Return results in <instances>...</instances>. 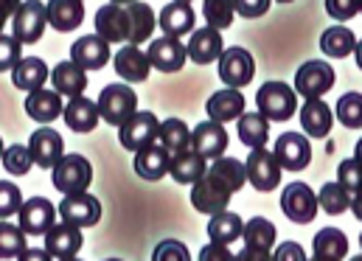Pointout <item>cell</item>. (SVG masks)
Wrapping results in <instances>:
<instances>
[{"label":"cell","mask_w":362,"mask_h":261,"mask_svg":"<svg viewBox=\"0 0 362 261\" xmlns=\"http://www.w3.org/2000/svg\"><path fill=\"white\" fill-rule=\"evenodd\" d=\"M256 107L270 121H289L298 110V93L286 82H267L256 93Z\"/></svg>","instance_id":"obj_1"},{"label":"cell","mask_w":362,"mask_h":261,"mask_svg":"<svg viewBox=\"0 0 362 261\" xmlns=\"http://www.w3.org/2000/svg\"><path fill=\"white\" fill-rule=\"evenodd\" d=\"M48 25V8L40 0H25L20 8L11 14V37L20 40L23 45H34Z\"/></svg>","instance_id":"obj_2"},{"label":"cell","mask_w":362,"mask_h":261,"mask_svg":"<svg viewBox=\"0 0 362 261\" xmlns=\"http://www.w3.org/2000/svg\"><path fill=\"white\" fill-rule=\"evenodd\" d=\"M95 104H98V112L107 124L121 127L138 110V93L129 85H107Z\"/></svg>","instance_id":"obj_3"},{"label":"cell","mask_w":362,"mask_h":261,"mask_svg":"<svg viewBox=\"0 0 362 261\" xmlns=\"http://www.w3.org/2000/svg\"><path fill=\"white\" fill-rule=\"evenodd\" d=\"M158 132H160V121L155 112H132L121 127H118V138H121V146L129 149V152H138L149 144L158 141Z\"/></svg>","instance_id":"obj_4"},{"label":"cell","mask_w":362,"mask_h":261,"mask_svg":"<svg viewBox=\"0 0 362 261\" xmlns=\"http://www.w3.org/2000/svg\"><path fill=\"white\" fill-rule=\"evenodd\" d=\"M93 182V166L82 155H62V161L54 166V188L62 194H79L88 191Z\"/></svg>","instance_id":"obj_5"},{"label":"cell","mask_w":362,"mask_h":261,"mask_svg":"<svg viewBox=\"0 0 362 261\" xmlns=\"http://www.w3.org/2000/svg\"><path fill=\"white\" fill-rule=\"evenodd\" d=\"M281 208L289 222L309 225L317 216V194L306 182H289L281 194Z\"/></svg>","instance_id":"obj_6"},{"label":"cell","mask_w":362,"mask_h":261,"mask_svg":"<svg viewBox=\"0 0 362 261\" xmlns=\"http://www.w3.org/2000/svg\"><path fill=\"white\" fill-rule=\"evenodd\" d=\"M230 197H233V191L208 172L202 174L194 182V188H191V205L199 214H219V211H225L230 205Z\"/></svg>","instance_id":"obj_7"},{"label":"cell","mask_w":362,"mask_h":261,"mask_svg":"<svg viewBox=\"0 0 362 261\" xmlns=\"http://www.w3.org/2000/svg\"><path fill=\"white\" fill-rule=\"evenodd\" d=\"M247 169V182L256 191H272L281 185V163L275 158V152L270 149H250V158L245 163Z\"/></svg>","instance_id":"obj_8"},{"label":"cell","mask_w":362,"mask_h":261,"mask_svg":"<svg viewBox=\"0 0 362 261\" xmlns=\"http://www.w3.org/2000/svg\"><path fill=\"white\" fill-rule=\"evenodd\" d=\"M219 62V79L228 87H245L256 76V62L245 48H225Z\"/></svg>","instance_id":"obj_9"},{"label":"cell","mask_w":362,"mask_h":261,"mask_svg":"<svg viewBox=\"0 0 362 261\" xmlns=\"http://www.w3.org/2000/svg\"><path fill=\"white\" fill-rule=\"evenodd\" d=\"M332 87H334V71L329 62L312 59V62L300 65V71L295 74V93L303 98H320Z\"/></svg>","instance_id":"obj_10"},{"label":"cell","mask_w":362,"mask_h":261,"mask_svg":"<svg viewBox=\"0 0 362 261\" xmlns=\"http://www.w3.org/2000/svg\"><path fill=\"white\" fill-rule=\"evenodd\" d=\"M59 216H62V222H68V225L93 228V225L101 219V202H98L95 197H90L88 191L65 194V199L59 202Z\"/></svg>","instance_id":"obj_11"},{"label":"cell","mask_w":362,"mask_h":261,"mask_svg":"<svg viewBox=\"0 0 362 261\" xmlns=\"http://www.w3.org/2000/svg\"><path fill=\"white\" fill-rule=\"evenodd\" d=\"M191 149L197 155H202L205 161H214V158L225 155V149H228V129H225V124L211 121V118L197 124L191 129Z\"/></svg>","instance_id":"obj_12"},{"label":"cell","mask_w":362,"mask_h":261,"mask_svg":"<svg viewBox=\"0 0 362 261\" xmlns=\"http://www.w3.org/2000/svg\"><path fill=\"white\" fill-rule=\"evenodd\" d=\"M275 158L281 163V169H289V172H303L309 163H312V146L303 135L298 132H284L278 135L275 141Z\"/></svg>","instance_id":"obj_13"},{"label":"cell","mask_w":362,"mask_h":261,"mask_svg":"<svg viewBox=\"0 0 362 261\" xmlns=\"http://www.w3.org/2000/svg\"><path fill=\"white\" fill-rule=\"evenodd\" d=\"M146 57H149L152 68H158L160 74H177V71H182V65L188 59V48L182 45V40L163 34L160 40H155L149 45Z\"/></svg>","instance_id":"obj_14"},{"label":"cell","mask_w":362,"mask_h":261,"mask_svg":"<svg viewBox=\"0 0 362 261\" xmlns=\"http://www.w3.org/2000/svg\"><path fill=\"white\" fill-rule=\"evenodd\" d=\"M57 219V208L45 197H31L20 205V228L28 236H45Z\"/></svg>","instance_id":"obj_15"},{"label":"cell","mask_w":362,"mask_h":261,"mask_svg":"<svg viewBox=\"0 0 362 261\" xmlns=\"http://www.w3.org/2000/svg\"><path fill=\"white\" fill-rule=\"evenodd\" d=\"M28 149H31V158H34V163L40 169H54L65 155L62 135L57 129H51V127H40L37 132H31Z\"/></svg>","instance_id":"obj_16"},{"label":"cell","mask_w":362,"mask_h":261,"mask_svg":"<svg viewBox=\"0 0 362 261\" xmlns=\"http://www.w3.org/2000/svg\"><path fill=\"white\" fill-rule=\"evenodd\" d=\"M71 59L85 68V71H101L107 62H110V42L101 37V34H88V37H79L74 45H71Z\"/></svg>","instance_id":"obj_17"},{"label":"cell","mask_w":362,"mask_h":261,"mask_svg":"<svg viewBox=\"0 0 362 261\" xmlns=\"http://www.w3.org/2000/svg\"><path fill=\"white\" fill-rule=\"evenodd\" d=\"M95 34H101L110 45L112 42H127L129 40V14H127V8L118 6V3L101 6L95 11Z\"/></svg>","instance_id":"obj_18"},{"label":"cell","mask_w":362,"mask_h":261,"mask_svg":"<svg viewBox=\"0 0 362 261\" xmlns=\"http://www.w3.org/2000/svg\"><path fill=\"white\" fill-rule=\"evenodd\" d=\"M45 250L51 259H76L82 250V231L76 225H51L45 233Z\"/></svg>","instance_id":"obj_19"},{"label":"cell","mask_w":362,"mask_h":261,"mask_svg":"<svg viewBox=\"0 0 362 261\" xmlns=\"http://www.w3.org/2000/svg\"><path fill=\"white\" fill-rule=\"evenodd\" d=\"M169 166H172V152L163 144H149L135 152V172L149 182L163 180L169 174Z\"/></svg>","instance_id":"obj_20"},{"label":"cell","mask_w":362,"mask_h":261,"mask_svg":"<svg viewBox=\"0 0 362 261\" xmlns=\"http://www.w3.org/2000/svg\"><path fill=\"white\" fill-rule=\"evenodd\" d=\"M185 48H188V59H191V62H197V65H211V62H216V59L222 57L225 42H222V37H219V28L205 25V28H199V31L191 34V42H188Z\"/></svg>","instance_id":"obj_21"},{"label":"cell","mask_w":362,"mask_h":261,"mask_svg":"<svg viewBox=\"0 0 362 261\" xmlns=\"http://www.w3.org/2000/svg\"><path fill=\"white\" fill-rule=\"evenodd\" d=\"M205 112H208L211 121H219V124L236 121L245 112V95L239 93V87H225V90H219L208 98Z\"/></svg>","instance_id":"obj_22"},{"label":"cell","mask_w":362,"mask_h":261,"mask_svg":"<svg viewBox=\"0 0 362 261\" xmlns=\"http://www.w3.org/2000/svg\"><path fill=\"white\" fill-rule=\"evenodd\" d=\"M149 71H152V62L149 57L138 48V45H127L115 54V74L124 79V82H146L149 79Z\"/></svg>","instance_id":"obj_23"},{"label":"cell","mask_w":362,"mask_h":261,"mask_svg":"<svg viewBox=\"0 0 362 261\" xmlns=\"http://www.w3.org/2000/svg\"><path fill=\"white\" fill-rule=\"evenodd\" d=\"M332 124H334V115H332V107L320 98H306V104L300 107V127L306 135L312 138H326L332 132Z\"/></svg>","instance_id":"obj_24"},{"label":"cell","mask_w":362,"mask_h":261,"mask_svg":"<svg viewBox=\"0 0 362 261\" xmlns=\"http://www.w3.org/2000/svg\"><path fill=\"white\" fill-rule=\"evenodd\" d=\"M62 95L57 90H45V87H37L25 95V112L40 121V124H51L54 118L62 115Z\"/></svg>","instance_id":"obj_25"},{"label":"cell","mask_w":362,"mask_h":261,"mask_svg":"<svg viewBox=\"0 0 362 261\" xmlns=\"http://www.w3.org/2000/svg\"><path fill=\"white\" fill-rule=\"evenodd\" d=\"M62 118H65L68 129H74V132H93L101 121V112H98V104H93L90 98L74 95L68 101V107L62 110Z\"/></svg>","instance_id":"obj_26"},{"label":"cell","mask_w":362,"mask_h":261,"mask_svg":"<svg viewBox=\"0 0 362 261\" xmlns=\"http://www.w3.org/2000/svg\"><path fill=\"white\" fill-rule=\"evenodd\" d=\"M158 25H160V31H163L166 37H177V40H182L185 34L194 31V8H191L188 3L175 0V3H169V6L160 8Z\"/></svg>","instance_id":"obj_27"},{"label":"cell","mask_w":362,"mask_h":261,"mask_svg":"<svg viewBox=\"0 0 362 261\" xmlns=\"http://www.w3.org/2000/svg\"><path fill=\"white\" fill-rule=\"evenodd\" d=\"M51 85H54V90H57L59 95L74 98V95H82V93H85V87H88V74H85V68H79L74 59H68V62H59V65L51 71Z\"/></svg>","instance_id":"obj_28"},{"label":"cell","mask_w":362,"mask_h":261,"mask_svg":"<svg viewBox=\"0 0 362 261\" xmlns=\"http://www.w3.org/2000/svg\"><path fill=\"white\" fill-rule=\"evenodd\" d=\"M48 25L57 31H74L85 20V3L82 0H48Z\"/></svg>","instance_id":"obj_29"},{"label":"cell","mask_w":362,"mask_h":261,"mask_svg":"<svg viewBox=\"0 0 362 261\" xmlns=\"http://www.w3.org/2000/svg\"><path fill=\"white\" fill-rule=\"evenodd\" d=\"M312 248H315V261H340L349 256V236L337 228H323L317 231Z\"/></svg>","instance_id":"obj_30"},{"label":"cell","mask_w":362,"mask_h":261,"mask_svg":"<svg viewBox=\"0 0 362 261\" xmlns=\"http://www.w3.org/2000/svg\"><path fill=\"white\" fill-rule=\"evenodd\" d=\"M11 82H14V87L31 93V90H37V87H42L48 82V65L40 57H23L11 68Z\"/></svg>","instance_id":"obj_31"},{"label":"cell","mask_w":362,"mask_h":261,"mask_svg":"<svg viewBox=\"0 0 362 261\" xmlns=\"http://www.w3.org/2000/svg\"><path fill=\"white\" fill-rule=\"evenodd\" d=\"M239 141L247 149H262L270 141V118L262 112H242L239 115Z\"/></svg>","instance_id":"obj_32"},{"label":"cell","mask_w":362,"mask_h":261,"mask_svg":"<svg viewBox=\"0 0 362 261\" xmlns=\"http://www.w3.org/2000/svg\"><path fill=\"white\" fill-rule=\"evenodd\" d=\"M245 233V222L239 214L233 211H219V214H211V222H208V236L211 242H222V245H233L236 239H242Z\"/></svg>","instance_id":"obj_33"},{"label":"cell","mask_w":362,"mask_h":261,"mask_svg":"<svg viewBox=\"0 0 362 261\" xmlns=\"http://www.w3.org/2000/svg\"><path fill=\"white\" fill-rule=\"evenodd\" d=\"M127 14H129V42L132 45H141L152 37L155 25H158V14L152 11V6L146 3H129L127 6Z\"/></svg>","instance_id":"obj_34"},{"label":"cell","mask_w":362,"mask_h":261,"mask_svg":"<svg viewBox=\"0 0 362 261\" xmlns=\"http://www.w3.org/2000/svg\"><path fill=\"white\" fill-rule=\"evenodd\" d=\"M205 172H208V169H205V158H202V155H197L191 146L172 155L169 174L175 177V182H197Z\"/></svg>","instance_id":"obj_35"},{"label":"cell","mask_w":362,"mask_h":261,"mask_svg":"<svg viewBox=\"0 0 362 261\" xmlns=\"http://www.w3.org/2000/svg\"><path fill=\"white\" fill-rule=\"evenodd\" d=\"M354 48H357V37L343 25L326 28L320 37V51L332 59H346L349 54H354Z\"/></svg>","instance_id":"obj_36"},{"label":"cell","mask_w":362,"mask_h":261,"mask_svg":"<svg viewBox=\"0 0 362 261\" xmlns=\"http://www.w3.org/2000/svg\"><path fill=\"white\" fill-rule=\"evenodd\" d=\"M208 174H214L219 182H225L233 194L247 182V169H245V163H239L236 158H225V155L214 158V163H211Z\"/></svg>","instance_id":"obj_37"},{"label":"cell","mask_w":362,"mask_h":261,"mask_svg":"<svg viewBox=\"0 0 362 261\" xmlns=\"http://www.w3.org/2000/svg\"><path fill=\"white\" fill-rule=\"evenodd\" d=\"M317 205L332 214V216H340L351 208V191L340 182H323L320 191H317Z\"/></svg>","instance_id":"obj_38"},{"label":"cell","mask_w":362,"mask_h":261,"mask_svg":"<svg viewBox=\"0 0 362 261\" xmlns=\"http://www.w3.org/2000/svg\"><path fill=\"white\" fill-rule=\"evenodd\" d=\"M158 141L175 155V152H182V149L191 146V129L185 127V121H180V118H166V121L160 124Z\"/></svg>","instance_id":"obj_39"},{"label":"cell","mask_w":362,"mask_h":261,"mask_svg":"<svg viewBox=\"0 0 362 261\" xmlns=\"http://www.w3.org/2000/svg\"><path fill=\"white\" fill-rule=\"evenodd\" d=\"M245 242H247V248H253V250H270L272 242H275V225H272L270 219H264V216H253L247 225H245Z\"/></svg>","instance_id":"obj_40"},{"label":"cell","mask_w":362,"mask_h":261,"mask_svg":"<svg viewBox=\"0 0 362 261\" xmlns=\"http://www.w3.org/2000/svg\"><path fill=\"white\" fill-rule=\"evenodd\" d=\"M25 231L11 222H0V259H20L25 253Z\"/></svg>","instance_id":"obj_41"},{"label":"cell","mask_w":362,"mask_h":261,"mask_svg":"<svg viewBox=\"0 0 362 261\" xmlns=\"http://www.w3.org/2000/svg\"><path fill=\"white\" fill-rule=\"evenodd\" d=\"M0 161H3V169H6L8 174H14V177L28 174L31 172V166H34L31 149H28V146H23V144H11V146H6Z\"/></svg>","instance_id":"obj_42"},{"label":"cell","mask_w":362,"mask_h":261,"mask_svg":"<svg viewBox=\"0 0 362 261\" xmlns=\"http://www.w3.org/2000/svg\"><path fill=\"white\" fill-rule=\"evenodd\" d=\"M202 14H205V23L211 28H228L233 25V0H202Z\"/></svg>","instance_id":"obj_43"},{"label":"cell","mask_w":362,"mask_h":261,"mask_svg":"<svg viewBox=\"0 0 362 261\" xmlns=\"http://www.w3.org/2000/svg\"><path fill=\"white\" fill-rule=\"evenodd\" d=\"M334 112H337V118H340L343 127L362 129V93H346V95H340Z\"/></svg>","instance_id":"obj_44"},{"label":"cell","mask_w":362,"mask_h":261,"mask_svg":"<svg viewBox=\"0 0 362 261\" xmlns=\"http://www.w3.org/2000/svg\"><path fill=\"white\" fill-rule=\"evenodd\" d=\"M337 182L346 185L351 194H362V161H357V158L343 161L337 169Z\"/></svg>","instance_id":"obj_45"},{"label":"cell","mask_w":362,"mask_h":261,"mask_svg":"<svg viewBox=\"0 0 362 261\" xmlns=\"http://www.w3.org/2000/svg\"><path fill=\"white\" fill-rule=\"evenodd\" d=\"M20 205H23L20 188L14 182H3L0 180V219H8L14 214H20Z\"/></svg>","instance_id":"obj_46"},{"label":"cell","mask_w":362,"mask_h":261,"mask_svg":"<svg viewBox=\"0 0 362 261\" xmlns=\"http://www.w3.org/2000/svg\"><path fill=\"white\" fill-rule=\"evenodd\" d=\"M20 45H23L20 40L0 34V74H3V71H11V68L23 59V48H20Z\"/></svg>","instance_id":"obj_47"},{"label":"cell","mask_w":362,"mask_h":261,"mask_svg":"<svg viewBox=\"0 0 362 261\" xmlns=\"http://www.w3.org/2000/svg\"><path fill=\"white\" fill-rule=\"evenodd\" d=\"M152 259H155V261H188L191 256H188V248H185L182 242L166 239V242H160V245L155 248Z\"/></svg>","instance_id":"obj_48"},{"label":"cell","mask_w":362,"mask_h":261,"mask_svg":"<svg viewBox=\"0 0 362 261\" xmlns=\"http://www.w3.org/2000/svg\"><path fill=\"white\" fill-rule=\"evenodd\" d=\"M326 11L332 20L346 23L360 11V0H326Z\"/></svg>","instance_id":"obj_49"},{"label":"cell","mask_w":362,"mask_h":261,"mask_svg":"<svg viewBox=\"0 0 362 261\" xmlns=\"http://www.w3.org/2000/svg\"><path fill=\"white\" fill-rule=\"evenodd\" d=\"M270 3L272 0H233V8H236V14H242L247 20H256V17L267 14Z\"/></svg>","instance_id":"obj_50"},{"label":"cell","mask_w":362,"mask_h":261,"mask_svg":"<svg viewBox=\"0 0 362 261\" xmlns=\"http://www.w3.org/2000/svg\"><path fill=\"white\" fill-rule=\"evenodd\" d=\"M230 250H228V245H222V242H211V245H205L202 248V253H199V261H230Z\"/></svg>","instance_id":"obj_51"},{"label":"cell","mask_w":362,"mask_h":261,"mask_svg":"<svg viewBox=\"0 0 362 261\" xmlns=\"http://www.w3.org/2000/svg\"><path fill=\"white\" fill-rule=\"evenodd\" d=\"M275 261H306V253L300 250L298 242H284V245L275 250Z\"/></svg>","instance_id":"obj_52"},{"label":"cell","mask_w":362,"mask_h":261,"mask_svg":"<svg viewBox=\"0 0 362 261\" xmlns=\"http://www.w3.org/2000/svg\"><path fill=\"white\" fill-rule=\"evenodd\" d=\"M239 259L242 261H267L270 259V250H253V248H247Z\"/></svg>","instance_id":"obj_53"},{"label":"cell","mask_w":362,"mask_h":261,"mask_svg":"<svg viewBox=\"0 0 362 261\" xmlns=\"http://www.w3.org/2000/svg\"><path fill=\"white\" fill-rule=\"evenodd\" d=\"M20 3H23V0H0V11H3L6 17H11V14L20 8Z\"/></svg>","instance_id":"obj_54"},{"label":"cell","mask_w":362,"mask_h":261,"mask_svg":"<svg viewBox=\"0 0 362 261\" xmlns=\"http://www.w3.org/2000/svg\"><path fill=\"white\" fill-rule=\"evenodd\" d=\"M351 211H354V216L362 222V194H357V197L351 199Z\"/></svg>","instance_id":"obj_55"},{"label":"cell","mask_w":362,"mask_h":261,"mask_svg":"<svg viewBox=\"0 0 362 261\" xmlns=\"http://www.w3.org/2000/svg\"><path fill=\"white\" fill-rule=\"evenodd\" d=\"M354 57H357V65H360V71H362V40L357 42V48H354Z\"/></svg>","instance_id":"obj_56"},{"label":"cell","mask_w":362,"mask_h":261,"mask_svg":"<svg viewBox=\"0 0 362 261\" xmlns=\"http://www.w3.org/2000/svg\"><path fill=\"white\" fill-rule=\"evenodd\" d=\"M354 158H357V161H362V141L357 144V152H354Z\"/></svg>","instance_id":"obj_57"},{"label":"cell","mask_w":362,"mask_h":261,"mask_svg":"<svg viewBox=\"0 0 362 261\" xmlns=\"http://www.w3.org/2000/svg\"><path fill=\"white\" fill-rule=\"evenodd\" d=\"M6 20H8V17H6L3 11H0V34H3V25H6Z\"/></svg>","instance_id":"obj_58"},{"label":"cell","mask_w":362,"mask_h":261,"mask_svg":"<svg viewBox=\"0 0 362 261\" xmlns=\"http://www.w3.org/2000/svg\"><path fill=\"white\" fill-rule=\"evenodd\" d=\"M110 3H118V6H129V3H135V0H110Z\"/></svg>","instance_id":"obj_59"},{"label":"cell","mask_w":362,"mask_h":261,"mask_svg":"<svg viewBox=\"0 0 362 261\" xmlns=\"http://www.w3.org/2000/svg\"><path fill=\"white\" fill-rule=\"evenodd\" d=\"M0 158H3V138H0Z\"/></svg>","instance_id":"obj_60"},{"label":"cell","mask_w":362,"mask_h":261,"mask_svg":"<svg viewBox=\"0 0 362 261\" xmlns=\"http://www.w3.org/2000/svg\"><path fill=\"white\" fill-rule=\"evenodd\" d=\"M275 3H292V0H275Z\"/></svg>","instance_id":"obj_61"},{"label":"cell","mask_w":362,"mask_h":261,"mask_svg":"<svg viewBox=\"0 0 362 261\" xmlns=\"http://www.w3.org/2000/svg\"><path fill=\"white\" fill-rule=\"evenodd\" d=\"M360 248H362V233H360Z\"/></svg>","instance_id":"obj_62"},{"label":"cell","mask_w":362,"mask_h":261,"mask_svg":"<svg viewBox=\"0 0 362 261\" xmlns=\"http://www.w3.org/2000/svg\"><path fill=\"white\" fill-rule=\"evenodd\" d=\"M360 11H362V0H360Z\"/></svg>","instance_id":"obj_63"},{"label":"cell","mask_w":362,"mask_h":261,"mask_svg":"<svg viewBox=\"0 0 362 261\" xmlns=\"http://www.w3.org/2000/svg\"><path fill=\"white\" fill-rule=\"evenodd\" d=\"M180 3H188V0H180Z\"/></svg>","instance_id":"obj_64"}]
</instances>
